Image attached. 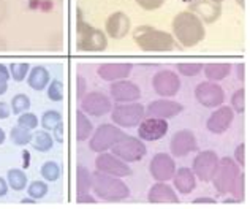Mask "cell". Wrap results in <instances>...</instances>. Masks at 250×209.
Instances as JSON below:
<instances>
[{
    "label": "cell",
    "instance_id": "1",
    "mask_svg": "<svg viewBox=\"0 0 250 209\" xmlns=\"http://www.w3.org/2000/svg\"><path fill=\"white\" fill-rule=\"evenodd\" d=\"M173 34L182 46L192 48L201 43L206 37V29L201 19L192 11H181L173 19Z\"/></svg>",
    "mask_w": 250,
    "mask_h": 209
},
{
    "label": "cell",
    "instance_id": "2",
    "mask_svg": "<svg viewBox=\"0 0 250 209\" xmlns=\"http://www.w3.org/2000/svg\"><path fill=\"white\" fill-rule=\"evenodd\" d=\"M92 190H94L97 198L109 201V203L124 201L130 197V188L122 181V178L102 173L98 169L95 173H92Z\"/></svg>",
    "mask_w": 250,
    "mask_h": 209
},
{
    "label": "cell",
    "instance_id": "3",
    "mask_svg": "<svg viewBox=\"0 0 250 209\" xmlns=\"http://www.w3.org/2000/svg\"><path fill=\"white\" fill-rule=\"evenodd\" d=\"M133 40L146 52H165L174 48V37L165 30L154 29L150 25H140L133 32Z\"/></svg>",
    "mask_w": 250,
    "mask_h": 209
},
{
    "label": "cell",
    "instance_id": "4",
    "mask_svg": "<svg viewBox=\"0 0 250 209\" xmlns=\"http://www.w3.org/2000/svg\"><path fill=\"white\" fill-rule=\"evenodd\" d=\"M76 46L83 52H100L108 48V37L103 30L92 27L83 19V13L78 10V43Z\"/></svg>",
    "mask_w": 250,
    "mask_h": 209
},
{
    "label": "cell",
    "instance_id": "5",
    "mask_svg": "<svg viewBox=\"0 0 250 209\" xmlns=\"http://www.w3.org/2000/svg\"><path fill=\"white\" fill-rule=\"evenodd\" d=\"M111 119L121 128H131L140 124L146 116V108L138 102L119 103L111 108Z\"/></svg>",
    "mask_w": 250,
    "mask_h": 209
},
{
    "label": "cell",
    "instance_id": "6",
    "mask_svg": "<svg viewBox=\"0 0 250 209\" xmlns=\"http://www.w3.org/2000/svg\"><path fill=\"white\" fill-rule=\"evenodd\" d=\"M239 173H241V167L234 162V159H229V157L220 159L214 173V178L210 181L214 184L217 193L219 195L229 193V190H231V187H233V182L239 176Z\"/></svg>",
    "mask_w": 250,
    "mask_h": 209
},
{
    "label": "cell",
    "instance_id": "7",
    "mask_svg": "<svg viewBox=\"0 0 250 209\" xmlns=\"http://www.w3.org/2000/svg\"><path fill=\"white\" fill-rule=\"evenodd\" d=\"M124 130L121 127H117L116 124H102L95 132H92V136L89 140V147L90 151H94L97 154L108 151L113 147L116 141H119L124 136Z\"/></svg>",
    "mask_w": 250,
    "mask_h": 209
},
{
    "label": "cell",
    "instance_id": "8",
    "mask_svg": "<svg viewBox=\"0 0 250 209\" xmlns=\"http://www.w3.org/2000/svg\"><path fill=\"white\" fill-rule=\"evenodd\" d=\"M111 149H113V154L116 157H119L121 160L127 163L141 160L147 152L146 145H144V141L141 138H135V136H128V135H124L119 141L114 143Z\"/></svg>",
    "mask_w": 250,
    "mask_h": 209
},
{
    "label": "cell",
    "instance_id": "9",
    "mask_svg": "<svg viewBox=\"0 0 250 209\" xmlns=\"http://www.w3.org/2000/svg\"><path fill=\"white\" fill-rule=\"evenodd\" d=\"M195 99L205 108H217L225 102V90L215 81H203L195 87Z\"/></svg>",
    "mask_w": 250,
    "mask_h": 209
},
{
    "label": "cell",
    "instance_id": "10",
    "mask_svg": "<svg viewBox=\"0 0 250 209\" xmlns=\"http://www.w3.org/2000/svg\"><path fill=\"white\" fill-rule=\"evenodd\" d=\"M220 157L217 155L214 151H200L195 155L193 163H192V171L196 176V179L203 182H210L214 178V173L219 165Z\"/></svg>",
    "mask_w": 250,
    "mask_h": 209
},
{
    "label": "cell",
    "instance_id": "11",
    "mask_svg": "<svg viewBox=\"0 0 250 209\" xmlns=\"http://www.w3.org/2000/svg\"><path fill=\"white\" fill-rule=\"evenodd\" d=\"M152 87L155 90V94L160 97H165V99L174 97L181 90L179 75L174 73L173 70H160L152 78Z\"/></svg>",
    "mask_w": 250,
    "mask_h": 209
},
{
    "label": "cell",
    "instance_id": "12",
    "mask_svg": "<svg viewBox=\"0 0 250 209\" xmlns=\"http://www.w3.org/2000/svg\"><path fill=\"white\" fill-rule=\"evenodd\" d=\"M95 167L98 171L116 176V178H127V176H131V168L128 167V163L121 160L119 157H116L114 154H108L106 151L97 155Z\"/></svg>",
    "mask_w": 250,
    "mask_h": 209
},
{
    "label": "cell",
    "instance_id": "13",
    "mask_svg": "<svg viewBox=\"0 0 250 209\" xmlns=\"http://www.w3.org/2000/svg\"><path fill=\"white\" fill-rule=\"evenodd\" d=\"M111 108H113V102L103 92H85V95L81 99V109L85 114L94 116V117H102L108 114Z\"/></svg>",
    "mask_w": 250,
    "mask_h": 209
},
{
    "label": "cell",
    "instance_id": "14",
    "mask_svg": "<svg viewBox=\"0 0 250 209\" xmlns=\"http://www.w3.org/2000/svg\"><path fill=\"white\" fill-rule=\"evenodd\" d=\"M174 171H176V162L169 154L159 152L150 159L149 173L155 181L168 182L174 176Z\"/></svg>",
    "mask_w": 250,
    "mask_h": 209
},
{
    "label": "cell",
    "instance_id": "15",
    "mask_svg": "<svg viewBox=\"0 0 250 209\" xmlns=\"http://www.w3.org/2000/svg\"><path fill=\"white\" fill-rule=\"evenodd\" d=\"M198 149V141L192 130L184 128L173 135L169 143V151L173 157H186L190 152H195Z\"/></svg>",
    "mask_w": 250,
    "mask_h": 209
},
{
    "label": "cell",
    "instance_id": "16",
    "mask_svg": "<svg viewBox=\"0 0 250 209\" xmlns=\"http://www.w3.org/2000/svg\"><path fill=\"white\" fill-rule=\"evenodd\" d=\"M138 125V136L143 141H159L168 133V122L160 117H147Z\"/></svg>",
    "mask_w": 250,
    "mask_h": 209
},
{
    "label": "cell",
    "instance_id": "17",
    "mask_svg": "<svg viewBox=\"0 0 250 209\" xmlns=\"http://www.w3.org/2000/svg\"><path fill=\"white\" fill-rule=\"evenodd\" d=\"M111 99L116 100L117 103H128V102H138L141 99V89L138 87V84L125 80L113 81L109 86Z\"/></svg>",
    "mask_w": 250,
    "mask_h": 209
},
{
    "label": "cell",
    "instance_id": "18",
    "mask_svg": "<svg viewBox=\"0 0 250 209\" xmlns=\"http://www.w3.org/2000/svg\"><path fill=\"white\" fill-rule=\"evenodd\" d=\"M233 121H234V111L231 109V106H223V104H220L209 116V119L206 122V128L214 135H222L231 127Z\"/></svg>",
    "mask_w": 250,
    "mask_h": 209
},
{
    "label": "cell",
    "instance_id": "19",
    "mask_svg": "<svg viewBox=\"0 0 250 209\" xmlns=\"http://www.w3.org/2000/svg\"><path fill=\"white\" fill-rule=\"evenodd\" d=\"M184 111V104L174 100H154L146 106L147 117H160V119H171L179 116Z\"/></svg>",
    "mask_w": 250,
    "mask_h": 209
},
{
    "label": "cell",
    "instance_id": "20",
    "mask_svg": "<svg viewBox=\"0 0 250 209\" xmlns=\"http://www.w3.org/2000/svg\"><path fill=\"white\" fill-rule=\"evenodd\" d=\"M188 11L198 16L203 24H212L222 16V3H215L212 0H193L190 2Z\"/></svg>",
    "mask_w": 250,
    "mask_h": 209
},
{
    "label": "cell",
    "instance_id": "21",
    "mask_svg": "<svg viewBox=\"0 0 250 209\" xmlns=\"http://www.w3.org/2000/svg\"><path fill=\"white\" fill-rule=\"evenodd\" d=\"M147 201L152 205H167V203L176 205V203H179V197H177L174 187L168 186L167 182L157 181L155 184L149 188Z\"/></svg>",
    "mask_w": 250,
    "mask_h": 209
},
{
    "label": "cell",
    "instance_id": "22",
    "mask_svg": "<svg viewBox=\"0 0 250 209\" xmlns=\"http://www.w3.org/2000/svg\"><path fill=\"white\" fill-rule=\"evenodd\" d=\"M131 27L130 18L124 11H116L106 19V34L114 40H122L128 35Z\"/></svg>",
    "mask_w": 250,
    "mask_h": 209
},
{
    "label": "cell",
    "instance_id": "23",
    "mask_svg": "<svg viewBox=\"0 0 250 209\" xmlns=\"http://www.w3.org/2000/svg\"><path fill=\"white\" fill-rule=\"evenodd\" d=\"M133 70V65L127 63V62H119V63H103L98 67V76L102 78L103 81L113 83L117 80H125L128 78V75Z\"/></svg>",
    "mask_w": 250,
    "mask_h": 209
},
{
    "label": "cell",
    "instance_id": "24",
    "mask_svg": "<svg viewBox=\"0 0 250 209\" xmlns=\"http://www.w3.org/2000/svg\"><path fill=\"white\" fill-rule=\"evenodd\" d=\"M174 182V190L179 192L181 195H188L196 188V176L193 174L192 168L182 167L176 169L173 178Z\"/></svg>",
    "mask_w": 250,
    "mask_h": 209
},
{
    "label": "cell",
    "instance_id": "25",
    "mask_svg": "<svg viewBox=\"0 0 250 209\" xmlns=\"http://www.w3.org/2000/svg\"><path fill=\"white\" fill-rule=\"evenodd\" d=\"M27 83L34 90L46 89V87H48V84H49V71L46 70L44 67H42V65H37V67L29 70Z\"/></svg>",
    "mask_w": 250,
    "mask_h": 209
},
{
    "label": "cell",
    "instance_id": "26",
    "mask_svg": "<svg viewBox=\"0 0 250 209\" xmlns=\"http://www.w3.org/2000/svg\"><path fill=\"white\" fill-rule=\"evenodd\" d=\"M203 70H205V75L209 81L219 83L222 80H225V78L229 75V71H231V65L227 63V62H212V63L203 65Z\"/></svg>",
    "mask_w": 250,
    "mask_h": 209
},
{
    "label": "cell",
    "instance_id": "27",
    "mask_svg": "<svg viewBox=\"0 0 250 209\" xmlns=\"http://www.w3.org/2000/svg\"><path fill=\"white\" fill-rule=\"evenodd\" d=\"M92 132H94V124L90 122V119L85 116L83 109L76 111V140L80 143L87 141Z\"/></svg>",
    "mask_w": 250,
    "mask_h": 209
},
{
    "label": "cell",
    "instance_id": "28",
    "mask_svg": "<svg viewBox=\"0 0 250 209\" xmlns=\"http://www.w3.org/2000/svg\"><path fill=\"white\" fill-rule=\"evenodd\" d=\"M6 182L13 190H24L27 187V176L19 168H11L8 174H6Z\"/></svg>",
    "mask_w": 250,
    "mask_h": 209
},
{
    "label": "cell",
    "instance_id": "29",
    "mask_svg": "<svg viewBox=\"0 0 250 209\" xmlns=\"http://www.w3.org/2000/svg\"><path fill=\"white\" fill-rule=\"evenodd\" d=\"M92 187V173L87 168L80 165L76 169V188L78 193H87Z\"/></svg>",
    "mask_w": 250,
    "mask_h": 209
},
{
    "label": "cell",
    "instance_id": "30",
    "mask_svg": "<svg viewBox=\"0 0 250 209\" xmlns=\"http://www.w3.org/2000/svg\"><path fill=\"white\" fill-rule=\"evenodd\" d=\"M229 193H231V200L227 198L225 200V203H239V201L244 200L246 197V176L239 173V176L236 178V181L233 182V187H231V190H229Z\"/></svg>",
    "mask_w": 250,
    "mask_h": 209
},
{
    "label": "cell",
    "instance_id": "31",
    "mask_svg": "<svg viewBox=\"0 0 250 209\" xmlns=\"http://www.w3.org/2000/svg\"><path fill=\"white\" fill-rule=\"evenodd\" d=\"M34 140V147L40 152H48L52 149L54 145V138L48 133V130H43V132H38L35 136H32Z\"/></svg>",
    "mask_w": 250,
    "mask_h": 209
},
{
    "label": "cell",
    "instance_id": "32",
    "mask_svg": "<svg viewBox=\"0 0 250 209\" xmlns=\"http://www.w3.org/2000/svg\"><path fill=\"white\" fill-rule=\"evenodd\" d=\"M10 138L13 141V145H16V146H25V145H29V143L32 141V135H30V130L24 128L21 125H16V127L11 128Z\"/></svg>",
    "mask_w": 250,
    "mask_h": 209
},
{
    "label": "cell",
    "instance_id": "33",
    "mask_svg": "<svg viewBox=\"0 0 250 209\" xmlns=\"http://www.w3.org/2000/svg\"><path fill=\"white\" fill-rule=\"evenodd\" d=\"M8 70H10V76L13 78V80H15L16 83H21L27 78L30 65H29V62H15V63L10 65Z\"/></svg>",
    "mask_w": 250,
    "mask_h": 209
},
{
    "label": "cell",
    "instance_id": "34",
    "mask_svg": "<svg viewBox=\"0 0 250 209\" xmlns=\"http://www.w3.org/2000/svg\"><path fill=\"white\" fill-rule=\"evenodd\" d=\"M30 108V99L25 94H16L11 99V113L22 114Z\"/></svg>",
    "mask_w": 250,
    "mask_h": 209
},
{
    "label": "cell",
    "instance_id": "35",
    "mask_svg": "<svg viewBox=\"0 0 250 209\" xmlns=\"http://www.w3.org/2000/svg\"><path fill=\"white\" fill-rule=\"evenodd\" d=\"M42 176L49 182H54L59 179V176H61V168H59V165L56 162L52 160H48L43 163L42 167Z\"/></svg>",
    "mask_w": 250,
    "mask_h": 209
},
{
    "label": "cell",
    "instance_id": "36",
    "mask_svg": "<svg viewBox=\"0 0 250 209\" xmlns=\"http://www.w3.org/2000/svg\"><path fill=\"white\" fill-rule=\"evenodd\" d=\"M59 122H62V114L56 109H49L42 116V127L44 130H52Z\"/></svg>",
    "mask_w": 250,
    "mask_h": 209
},
{
    "label": "cell",
    "instance_id": "37",
    "mask_svg": "<svg viewBox=\"0 0 250 209\" xmlns=\"http://www.w3.org/2000/svg\"><path fill=\"white\" fill-rule=\"evenodd\" d=\"M231 109L234 114H242L246 111V90L238 89L231 95Z\"/></svg>",
    "mask_w": 250,
    "mask_h": 209
},
{
    "label": "cell",
    "instance_id": "38",
    "mask_svg": "<svg viewBox=\"0 0 250 209\" xmlns=\"http://www.w3.org/2000/svg\"><path fill=\"white\" fill-rule=\"evenodd\" d=\"M177 70H179V73L184 75V76H196L200 75L203 71V63H198V62H182L177 65Z\"/></svg>",
    "mask_w": 250,
    "mask_h": 209
},
{
    "label": "cell",
    "instance_id": "39",
    "mask_svg": "<svg viewBox=\"0 0 250 209\" xmlns=\"http://www.w3.org/2000/svg\"><path fill=\"white\" fill-rule=\"evenodd\" d=\"M27 192L30 195V198L40 200L48 193V184L43 181H34V182H30V186L27 187Z\"/></svg>",
    "mask_w": 250,
    "mask_h": 209
},
{
    "label": "cell",
    "instance_id": "40",
    "mask_svg": "<svg viewBox=\"0 0 250 209\" xmlns=\"http://www.w3.org/2000/svg\"><path fill=\"white\" fill-rule=\"evenodd\" d=\"M48 97L52 102H61L63 99V84L59 80H52L48 84Z\"/></svg>",
    "mask_w": 250,
    "mask_h": 209
},
{
    "label": "cell",
    "instance_id": "41",
    "mask_svg": "<svg viewBox=\"0 0 250 209\" xmlns=\"http://www.w3.org/2000/svg\"><path fill=\"white\" fill-rule=\"evenodd\" d=\"M18 125H21L27 130H34L38 127V117L34 113H27V111H25V113H22L21 116H19Z\"/></svg>",
    "mask_w": 250,
    "mask_h": 209
},
{
    "label": "cell",
    "instance_id": "42",
    "mask_svg": "<svg viewBox=\"0 0 250 209\" xmlns=\"http://www.w3.org/2000/svg\"><path fill=\"white\" fill-rule=\"evenodd\" d=\"M135 2L140 5L143 10L154 11V10H159L160 6H163V3H165L167 0H135Z\"/></svg>",
    "mask_w": 250,
    "mask_h": 209
},
{
    "label": "cell",
    "instance_id": "43",
    "mask_svg": "<svg viewBox=\"0 0 250 209\" xmlns=\"http://www.w3.org/2000/svg\"><path fill=\"white\" fill-rule=\"evenodd\" d=\"M234 162L238 163L239 167H244L246 165V145L242 143L234 151Z\"/></svg>",
    "mask_w": 250,
    "mask_h": 209
},
{
    "label": "cell",
    "instance_id": "44",
    "mask_svg": "<svg viewBox=\"0 0 250 209\" xmlns=\"http://www.w3.org/2000/svg\"><path fill=\"white\" fill-rule=\"evenodd\" d=\"M85 92H87V83H85L84 76L78 75L76 78V94H78V99H83V97L85 95Z\"/></svg>",
    "mask_w": 250,
    "mask_h": 209
},
{
    "label": "cell",
    "instance_id": "45",
    "mask_svg": "<svg viewBox=\"0 0 250 209\" xmlns=\"http://www.w3.org/2000/svg\"><path fill=\"white\" fill-rule=\"evenodd\" d=\"M52 138H54L57 143L63 141V125H62V122H59L57 125L52 128Z\"/></svg>",
    "mask_w": 250,
    "mask_h": 209
},
{
    "label": "cell",
    "instance_id": "46",
    "mask_svg": "<svg viewBox=\"0 0 250 209\" xmlns=\"http://www.w3.org/2000/svg\"><path fill=\"white\" fill-rule=\"evenodd\" d=\"M78 203H81V205H85V203H90V205H94V203H97L95 201V198L94 197H90L89 195V192L87 193H78Z\"/></svg>",
    "mask_w": 250,
    "mask_h": 209
},
{
    "label": "cell",
    "instance_id": "47",
    "mask_svg": "<svg viewBox=\"0 0 250 209\" xmlns=\"http://www.w3.org/2000/svg\"><path fill=\"white\" fill-rule=\"evenodd\" d=\"M11 116V108L8 106V103L0 102V119H8Z\"/></svg>",
    "mask_w": 250,
    "mask_h": 209
},
{
    "label": "cell",
    "instance_id": "48",
    "mask_svg": "<svg viewBox=\"0 0 250 209\" xmlns=\"http://www.w3.org/2000/svg\"><path fill=\"white\" fill-rule=\"evenodd\" d=\"M6 16H8V5L5 0H0V24L5 21Z\"/></svg>",
    "mask_w": 250,
    "mask_h": 209
},
{
    "label": "cell",
    "instance_id": "49",
    "mask_svg": "<svg viewBox=\"0 0 250 209\" xmlns=\"http://www.w3.org/2000/svg\"><path fill=\"white\" fill-rule=\"evenodd\" d=\"M10 70H8V67L6 65H3V63H0V81H8L10 80Z\"/></svg>",
    "mask_w": 250,
    "mask_h": 209
},
{
    "label": "cell",
    "instance_id": "50",
    "mask_svg": "<svg viewBox=\"0 0 250 209\" xmlns=\"http://www.w3.org/2000/svg\"><path fill=\"white\" fill-rule=\"evenodd\" d=\"M193 205H215V200L209 197H201V198H195Z\"/></svg>",
    "mask_w": 250,
    "mask_h": 209
},
{
    "label": "cell",
    "instance_id": "51",
    "mask_svg": "<svg viewBox=\"0 0 250 209\" xmlns=\"http://www.w3.org/2000/svg\"><path fill=\"white\" fill-rule=\"evenodd\" d=\"M6 192H8V182L3 178H0V197H5Z\"/></svg>",
    "mask_w": 250,
    "mask_h": 209
},
{
    "label": "cell",
    "instance_id": "52",
    "mask_svg": "<svg viewBox=\"0 0 250 209\" xmlns=\"http://www.w3.org/2000/svg\"><path fill=\"white\" fill-rule=\"evenodd\" d=\"M238 78H239V81L246 80V67H244V63L238 65Z\"/></svg>",
    "mask_w": 250,
    "mask_h": 209
},
{
    "label": "cell",
    "instance_id": "53",
    "mask_svg": "<svg viewBox=\"0 0 250 209\" xmlns=\"http://www.w3.org/2000/svg\"><path fill=\"white\" fill-rule=\"evenodd\" d=\"M6 90H8V84H6V81H0V95H3Z\"/></svg>",
    "mask_w": 250,
    "mask_h": 209
},
{
    "label": "cell",
    "instance_id": "54",
    "mask_svg": "<svg viewBox=\"0 0 250 209\" xmlns=\"http://www.w3.org/2000/svg\"><path fill=\"white\" fill-rule=\"evenodd\" d=\"M6 46H8V44H6V40L3 37H0V51H5Z\"/></svg>",
    "mask_w": 250,
    "mask_h": 209
},
{
    "label": "cell",
    "instance_id": "55",
    "mask_svg": "<svg viewBox=\"0 0 250 209\" xmlns=\"http://www.w3.org/2000/svg\"><path fill=\"white\" fill-rule=\"evenodd\" d=\"M21 203H22V205H34L35 201H34V198H22V200H21Z\"/></svg>",
    "mask_w": 250,
    "mask_h": 209
},
{
    "label": "cell",
    "instance_id": "56",
    "mask_svg": "<svg viewBox=\"0 0 250 209\" xmlns=\"http://www.w3.org/2000/svg\"><path fill=\"white\" fill-rule=\"evenodd\" d=\"M5 138H6V135H5V132H3V128H0V145H3Z\"/></svg>",
    "mask_w": 250,
    "mask_h": 209
},
{
    "label": "cell",
    "instance_id": "57",
    "mask_svg": "<svg viewBox=\"0 0 250 209\" xmlns=\"http://www.w3.org/2000/svg\"><path fill=\"white\" fill-rule=\"evenodd\" d=\"M236 2H238L239 6H244L246 5V0H236Z\"/></svg>",
    "mask_w": 250,
    "mask_h": 209
},
{
    "label": "cell",
    "instance_id": "58",
    "mask_svg": "<svg viewBox=\"0 0 250 209\" xmlns=\"http://www.w3.org/2000/svg\"><path fill=\"white\" fill-rule=\"evenodd\" d=\"M212 2H215V3H222V2H225V0H212Z\"/></svg>",
    "mask_w": 250,
    "mask_h": 209
},
{
    "label": "cell",
    "instance_id": "59",
    "mask_svg": "<svg viewBox=\"0 0 250 209\" xmlns=\"http://www.w3.org/2000/svg\"><path fill=\"white\" fill-rule=\"evenodd\" d=\"M181 2H187V3H190V2H193V0H181Z\"/></svg>",
    "mask_w": 250,
    "mask_h": 209
}]
</instances>
